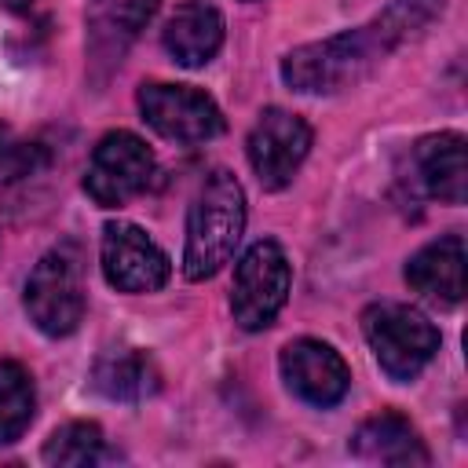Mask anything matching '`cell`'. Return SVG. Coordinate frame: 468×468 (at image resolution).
I'll return each instance as SVG.
<instances>
[{
	"label": "cell",
	"mask_w": 468,
	"mask_h": 468,
	"mask_svg": "<svg viewBox=\"0 0 468 468\" xmlns=\"http://www.w3.org/2000/svg\"><path fill=\"white\" fill-rule=\"evenodd\" d=\"M442 11V0H391L377 18L358 29L333 33L292 48L282 58V80L300 95H333L366 80L399 44L420 37L431 18Z\"/></svg>",
	"instance_id": "cell-1"
},
{
	"label": "cell",
	"mask_w": 468,
	"mask_h": 468,
	"mask_svg": "<svg viewBox=\"0 0 468 468\" xmlns=\"http://www.w3.org/2000/svg\"><path fill=\"white\" fill-rule=\"evenodd\" d=\"M241 230H245V190L227 168H216L212 176H205L186 212L183 274L190 282L212 278L234 256Z\"/></svg>",
	"instance_id": "cell-2"
},
{
	"label": "cell",
	"mask_w": 468,
	"mask_h": 468,
	"mask_svg": "<svg viewBox=\"0 0 468 468\" xmlns=\"http://www.w3.org/2000/svg\"><path fill=\"white\" fill-rule=\"evenodd\" d=\"M29 322L44 336H69L84 318V260L73 241L48 249L26 278L22 292Z\"/></svg>",
	"instance_id": "cell-3"
},
{
	"label": "cell",
	"mask_w": 468,
	"mask_h": 468,
	"mask_svg": "<svg viewBox=\"0 0 468 468\" xmlns=\"http://www.w3.org/2000/svg\"><path fill=\"white\" fill-rule=\"evenodd\" d=\"M362 336L377 366L399 384L413 380L439 351V329L417 307L395 300H380L362 311Z\"/></svg>",
	"instance_id": "cell-4"
},
{
	"label": "cell",
	"mask_w": 468,
	"mask_h": 468,
	"mask_svg": "<svg viewBox=\"0 0 468 468\" xmlns=\"http://www.w3.org/2000/svg\"><path fill=\"white\" fill-rule=\"evenodd\" d=\"M289 285H292V271H289L282 245L271 238L249 245L234 267V285H230L234 322L249 333L267 329L278 318V311L285 307Z\"/></svg>",
	"instance_id": "cell-5"
},
{
	"label": "cell",
	"mask_w": 468,
	"mask_h": 468,
	"mask_svg": "<svg viewBox=\"0 0 468 468\" xmlns=\"http://www.w3.org/2000/svg\"><path fill=\"white\" fill-rule=\"evenodd\" d=\"M154 172H157L154 150L135 132L117 128L95 143L84 172V194L99 208H121L154 183Z\"/></svg>",
	"instance_id": "cell-6"
},
{
	"label": "cell",
	"mask_w": 468,
	"mask_h": 468,
	"mask_svg": "<svg viewBox=\"0 0 468 468\" xmlns=\"http://www.w3.org/2000/svg\"><path fill=\"white\" fill-rule=\"evenodd\" d=\"M139 113L143 121L172 139V143H208L223 132V113L194 84H165V80H146L139 88Z\"/></svg>",
	"instance_id": "cell-7"
},
{
	"label": "cell",
	"mask_w": 468,
	"mask_h": 468,
	"mask_svg": "<svg viewBox=\"0 0 468 468\" xmlns=\"http://www.w3.org/2000/svg\"><path fill=\"white\" fill-rule=\"evenodd\" d=\"M311 150V124L282 106H267L249 132L245 154L263 190H282L292 183L296 168Z\"/></svg>",
	"instance_id": "cell-8"
},
{
	"label": "cell",
	"mask_w": 468,
	"mask_h": 468,
	"mask_svg": "<svg viewBox=\"0 0 468 468\" xmlns=\"http://www.w3.org/2000/svg\"><path fill=\"white\" fill-rule=\"evenodd\" d=\"M102 274L117 292H157L168 274L172 263L165 256V249L135 223H106L102 227Z\"/></svg>",
	"instance_id": "cell-9"
},
{
	"label": "cell",
	"mask_w": 468,
	"mask_h": 468,
	"mask_svg": "<svg viewBox=\"0 0 468 468\" xmlns=\"http://www.w3.org/2000/svg\"><path fill=\"white\" fill-rule=\"evenodd\" d=\"M278 369H282L285 388L296 399H303L307 406L329 410L351 388V369L340 358V351H333L325 340H311V336L285 344L278 355Z\"/></svg>",
	"instance_id": "cell-10"
},
{
	"label": "cell",
	"mask_w": 468,
	"mask_h": 468,
	"mask_svg": "<svg viewBox=\"0 0 468 468\" xmlns=\"http://www.w3.org/2000/svg\"><path fill=\"white\" fill-rule=\"evenodd\" d=\"M410 186L424 197H439L446 205H461L468 190V165H464V135L439 132L424 135L410 150Z\"/></svg>",
	"instance_id": "cell-11"
},
{
	"label": "cell",
	"mask_w": 468,
	"mask_h": 468,
	"mask_svg": "<svg viewBox=\"0 0 468 468\" xmlns=\"http://www.w3.org/2000/svg\"><path fill=\"white\" fill-rule=\"evenodd\" d=\"M161 44L165 51L172 55V62L186 66V69H197L205 62L216 58V51L223 48V15L216 4L208 0H183L165 29H161Z\"/></svg>",
	"instance_id": "cell-12"
},
{
	"label": "cell",
	"mask_w": 468,
	"mask_h": 468,
	"mask_svg": "<svg viewBox=\"0 0 468 468\" xmlns=\"http://www.w3.org/2000/svg\"><path fill=\"white\" fill-rule=\"evenodd\" d=\"M406 282L420 296H428L442 307L461 303L464 300V241H461V234H446V238L417 249L406 263Z\"/></svg>",
	"instance_id": "cell-13"
},
{
	"label": "cell",
	"mask_w": 468,
	"mask_h": 468,
	"mask_svg": "<svg viewBox=\"0 0 468 468\" xmlns=\"http://www.w3.org/2000/svg\"><path fill=\"white\" fill-rule=\"evenodd\" d=\"M351 453L358 461L369 464H399V468H413V464H428V446L417 435V428L402 417V413H377L369 420H362L351 435Z\"/></svg>",
	"instance_id": "cell-14"
},
{
	"label": "cell",
	"mask_w": 468,
	"mask_h": 468,
	"mask_svg": "<svg viewBox=\"0 0 468 468\" xmlns=\"http://www.w3.org/2000/svg\"><path fill=\"white\" fill-rule=\"evenodd\" d=\"M157 11V0H88V48L91 62H121L124 48Z\"/></svg>",
	"instance_id": "cell-15"
},
{
	"label": "cell",
	"mask_w": 468,
	"mask_h": 468,
	"mask_svg": "<svg viewBox=\"0 0 468 468\" xmlns=\"http://www.w3.org/2000/svg\"><path fill=\"white\" fill-rule=\"evenodd\" d=\"M91 384L99 395H106L113 402H143L146 395H154L161 388V373L146 351L113 347L95 362Z\"/></svg>",
	"instance_id": "cell-16"
},
{
	"label": "cell",
	"mask_w": 468,
	"mask_h": 468,
	"mask_svg": "<svg viewBox=\"0 0 468 468\" xmlns=\"http://www.w3.org/2000/svg\"><path fill=\"white\" fill-rule=\"evenodd\" d=\"M33 410H37V391L29 369L15 358H0V446L22 439V431L33 420Z\"/></svg>",
	"instance_id": "cell-17"
},
{
	"label": "cell",
	"mask_w": 468,
	"mask_h": 468,
	"mask_svg": "<svg viewBox=\"0 0 468 468\" xmlns=\"http://www.w3.org/2000/svg\"><path fill=\"white\" fill-rule=\"evenodd\" d=\"M40 457L48 464L58 468H80V464H95L102 457V428L95 420H69L62 428H55L40 450Z\"/></svg>",
	"instance_id": "cell-18"
},
{
	"label": "cell",
	"mask_w": 468,
	"mask_h": 468,
	"mask_svg": "<svg viewBox=\"0 0 468 468\" xmlns=\"http://www.w3.org/2000/svg\"><path fill=\"white\" fill-rule=\"evenodd\" d=\"M15 154H18V146L11 143L7 128L0 124V172H7V176H11V168H15Z\"/></svg>",
	"instance_id": "cell-19"
},
{
	"label": "cell",
	"mask_w": 468,
	"mask_h": 468,
	"mask_svg": "<svg viewBox=\"0 0 468 468\" xmlns=\"http://www.w3.org/2000/svg\"><path fill=\"white\" fill-rule=\"evenodd\" d=\"M33 0H0V7H7V11H26Z\"/></svg>",
	"instance_id": "cell-20"
}]
</instances>
